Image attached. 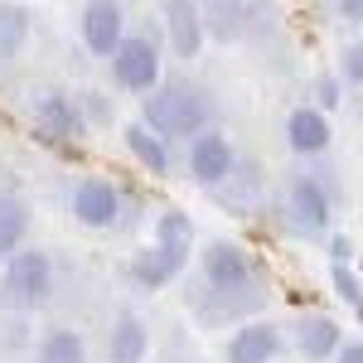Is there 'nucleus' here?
Segmentation results:
<instances>
[{
    "mask_svg": "<svg viewBox=\"0 0 363 363\" xmlns=\"http://www.w3.org/2000/svg\"><path fill=\"white\" fill-rule=\"evenodd\" d=\"M213 97L194 83H155L140 97V121L155 131L160 140H189L203 126H213Z\"/></svg>",
    "mask_w": 363,
    "mask_h": 363,
    "instance_id": "obj_1",
    "label": "nucleus"
},
{
    "mask_svg": "<svg viewBox=\"0 0 363 363\" xmlns=\"http://www.w3.org/2000/svg\"><path fill=\"white\" fill-rule=\"evenodd\" d=\"M155 242H165V247H189V242H194V218H189L184 208H165V213L155 218Z\"/></svg>",
    "mask_w": 363,
    "mask_h": 363,
    "instance_id": "obj_23",
    "label": "nucleus"
},
{
    "mask_svg": "<svg viewBox=\"0 0 363 363\" xmlns=\"http://www.w3.org/2000/svg\"><path fill=\"white\" fill-rule=\"evenodd\" d=\"M267 306V296H223V291H208V286H199V296L189 301L203 325H228V320H247L257 310Z\"/></svg>",
    "mask_w": 363,
    "mask_h": 363,
    "instance_id": "obj_16",
    "label": "nucleus"
},
{
    "mask_svg": "<svg viewBox=\"0 0 363 363\" xmlns=\"http://www.w3.org/2000/svg\"><path fill=\"white\" fill-rule=\"evenodd\" d=\"M325 363H363V344L359 339H339V349Z\"/></svg>",
    "mask_w": 363,
    "mask_h": 363,
    "instance_id": "obj_27",
    "label": "nucleus"
},
{
    "mask_svg": "<svg viewBox=\"0 0 363 363\" xmlns=\"http://www.w3.org/2000/svg\"><path fill=\"white\" fill-rule=\"evenodd\" d=\"M29 116H34V126H39L49 140H83L87 136V121H83L78 97H68V92H58V87H34Z\"/></svg>",
    "mask_w": 363,
    "mask_h": 363,
    "instance_id": "obj_6",
    "label": "nucleus"
},
{
    "mask_svg": "<svg viewBox=\"0 0 363 363\" xmlns=\"http://www.w3.org/2000/svg\"><path fill=\"white\" fill-rule=\"evenodd\" d=\"M112 83L121 92H136L145 97L150 87L160 83V44L150 34H121V44L112 49Z\"/></svg>",
    "mask_w": 363,
    "mask_h": 363,
    "instance_id": "obj_4",
    "label": "nucleus"
},
{
    "mask_svg": "<svg viewBox=\"0 0 363 363\" xmlns=\"http://www.w3.org/2000/svg\"><path fill=\"white\" fill-rule=\"evenodd\" d=\"M121 145L131 150V160H136L140 169H150V174H169V145L145 121H126L121 126Z\"/></svg>",
    "mask_w": 363,
    "mask_h": 363,
    "instance_id": "obj_19",
    "label": "nucleus"
},
{
    "mask_svg": "<svg viewBox=\"0 0 363 363\" xmlns=\"http://www.w3.org/2000/svg\"><path fill=\"white\" fill-rule=\"evenodd\" d=\"M281 344H286V339H281V325L247 315V325H238V335L228 339L223 359L228 363H277Z\"/></svg>",
    "mask_w": 363,
    "mask_h": 363,
    "instance_id": "obj_12",
    "label": "nucleus"
},
{
    "mask_svg": "<svg viewBox=\"0 0 363 363\" xmlns=\"http://www.w3.org/2000/svg\"><path fill=\"white\" fill-rule=\"evenodd\" d=\"M330 281H335V296L344 301L349 310L363 306V286H359V272H354V262H330Z\"/></svg>",
    "mask_w": 363,
    "mask_h": 363,
    "instance_id": "obj_24",
    "label": "nucleus"
},
{
    "mask_svg": "<svg viewBox=\"0 0 363 363\" xmlns=\"http://www.w3.org/2000/svg\"><path fill=\"white\" fill-rule=\"evenodd\" d=\"M121 34H126V10H121V0H87L83 20H78V39H83L87 54L107 63L112 49L121 44Z\"/></svg>",
    "mask_w": 363,
    "mask_h": 363,
    "instance_id": "obj_9",
    "label": "nucleus"
},
{
    "mask_svg": "<svg viewBox=\"0 0 363 363\" xmlns=\"http://www.w3.org/2000/svg\"><path fill=\"white\" fill-rule=\"evenodd\" d=\"M145 354H150V330H145V320H140L136 310H121L112 335H107V363H145Z\"/></svg>",
    "mask_w": 363,
    "mask_h": 363,
    "instance_id": "obj_17",
    "label": "nucleus"
},
{
    "mask_svg": "<svg viewBox=\"0 0 363 363\" xmlns=\"http://www.w3.org/2000/svg\"><path fill=\"white\" fill-rule=\"evenodd\" d=\"M199 277H203L208 291H223V296H262L252 257L228 238H218V242H208L199 252Z\"/></svg>",
    "mask_w": 363,
    "mask_h": 363,
    "instance_id": "obj_3",
    "label": "nucleus"
},
{
    "mask_svg": "<svg viewBox=\"0 0 363 363\" xmlns=\"http://www.w3.org/2000/svg\"><path fill=\"white\" fill-rule=\"evenodd\" d=\"M29 238V203L20 194H0V262Z\"/></svg>",
    "mask_w": 363,
    "mask_h": 363,
    "instance_id": "obj_21",
    "label": "nucleus"
},
{
    "mask_svg": "<svg viewBox=\"0 0 363 363\" xmlns=\"http://www.w3.org/2000/svg\"><path fill=\"white\" fill-rule=\"evenodd\" d=\"M155 10H160V25H165V39H169V49H174V58L194 63L203 54V44H208L203 20H199V5L194 0H160Z\"/></svg>",
    "mask_w": 363,
    "mask_h": 363,
    "instance_id": "obj_11",
    "label": "nucleus"
},
{
    "mask_svg": "<svg viewBox=\"0 0 363 363\" xmlns=\"http://www.w3.org/2000/svg\"><path fill=\"white\" fill-rule=\"evenodd\" d=\"M335 15H339V25H359L363 20V0H335Z\"/></svg>",
    "mask_w": 363,
    "mask_h": 363,
    "instance_id": "obj_28",
    "label": "nucleus"
},
{
    "mask_svg": "<svg viewBox=\"0 0 363 363\" xmlns=\"http://www.w3.org/2000/svg\"><path fill=\"white\" fill-rule=\"evenodd\" d=\"M54 296V257L44 247H15L5 257V301L20 310H44Z\"/></svg>",
    "mask_w": 363,
    "mask_h": 363,
    "instance_id": "obj_2",
    "label": "nucleus"
},
{
    "mask_svg": "<svg viewBox=\"0 0 363 363\" xmlns=\"http://www.w3.org/2000/svg\"><path fill=\"white\" fill-rule=\"evenodd\" d=\"M233 165H238V150H233V140L223 131L203 126L199 136H189V179L199 189H213Z\"/></svg>",
    "mask_w": 363,
    "mask_h": 363,
    "instance_id": "obj_10",
    "label": "nucleus"
},
{
    "mask_svg": "<svg viewBox=\"0 0 363 363\" xmlns=\"http://www.w3.org/2000/svg\"><path fill=\"white\" fill-rule=\"evenodd\" d=\"M199 5V20H203V34L218 39V44H238L247 34L252 20V5L247 0H194Z\"/></svg>",
    "mask_w": 363,
    "mask_h": 363,
    "instance_id": "obj_14",
    "label": "nucleus"
},
{
    "mask_svg": "<svg viewBox=\"0 0 363 363\" xmlns=\"http://www.w3.org/2000/svg\"><path fill=\"white\" fill-rule=\"evenodd\" d=\"M330 262H354V238H330Z\"/></svg>",
    "mask_w": 363,
    "mask_h": 363,
    "instance_id": "obj_29",
    "label": "nucleus"
},
{
    "mask_svg": "<svg viewBox=\"0 0 363 363\" xmlns=\"http://www.w3.org/2000/svg\"><path fill=\"white\" fill-rule=\"evenodd\" d=\"M339 339H344V330L330 315H301L296 320V349H301L306 363H325L339 349Z\"/></svg>",
    "mask_w": 363,
    "mask_h": 363,
    "instance_id": "obj_18",
    "label": "nucleus"
},
{
    "mask_svg": "<svg viewBox=\"0 0 363 363\" xmlns=\"http://www.w3.org/2000/svg\"><path fill=\"white\" fill-rule=\"evenodd\" d=\"M29 34H34V15L15 0H0V63H15L25 54Z\"/></svg>",
    "mask_w": 363,
    "mask_h": 363,
    "instance_id": "obj_20",
    "label": "nucleus"
},
{
    "mask_svg": "<svg viewBox=\"0 0 363 363\" xmlns=\"http://www.w3.org/2000/svg\"><path fill=\"white\" fill-rule=\"evenodd\" d=\"M262 189H267L262 169H257V165H242V160H238V165L228 169V174L218 179V184H213V189H208V194H218V203H223L228 213H252V208L262 203Z\"/></svg>",
    "mask_w": 363,
    "mask_h": 363,
    "instance_id": "obj_15",
    "label": "nucleus"
},
{
    "mask_svg": "<svg viewBox=\"0 0 363 363\" xmlns=\"http://www.w3.org/2000/svg\"><path fill=\"white\" fill-rule=\"evenodd\" d=\"M315 107H320V112L344 107V83H339L335 73H320V78H315Z\"/></svg>",
    "mask_w": 363,
    "mask_h": 363,
    "instance_id": "obj_26",
    "label": "nucleus"
},
{
    "mask_svg": "<svg viewBox=\"0 0 363 363\" xmlns=\"http://www.w3.org/2000/svg\"><path fill=\"white\" fill-rule=\"evenodd\" d=\"M335 78L349 87V92H359V83H363V44L359 39H349V44L339 49V73Z\"/></svg>",
    "mask_w": 363,
    "mask_h": 363,
    "instance_id": "obj_25",
    "label": "nucleus"
},
{
    "mask_svg": "<svg viewBox=\"0 0 363 363\" xmlns=\"http://www.w3.org/2000/svg\"><path fill=\"white\" fill-rule=\"evenodd\" d=\"M184 267H189V247H165V242H155V247H140L131 262H126V277L136 291L145 296H155V291H165L174 281L184 277Z\"/></svg>",
    "mask_w": 363,
    "mask_h": 363,
    "instance_id": "obj_7",
    "label": "nucleus"
},
{
    "mask_svg": "<svg viewBox=\"0 0 363 363\" xmlns=\"http://www.w3.org/2000/svg\"><path fill=\"white\" fill-rule=\"evenodd\" d=\"M330 140H335V126H330V116L320 112V107H296V112L286 116V145H291V155L315 160V155L330 150Z\"/></svg>",
    "mask_w": 363,
    "mask_h": 363,
    "instance_id": "obj_13",
    "label": "nucleus"
},
{
    "mask_svg": "<svg viewBox=\"0 0 363 363\" xmlns=\"http://www.w3.org/2000/svg\"><path fill=\"white\" fill-rule=\"evenodd\" d=\"M330 218H335V199L325 189V179L320 174H296L291 189H286V223H291V233L320 238V233H330Z\"/></svg>",
    "mask_w": 363,
    "mask_h": 363,
    "instance_id": "obj_5",
    "label": "nucleus"
},
{
    "mask_svg": "<svg viewBox=\"0 0 363 363\" xmlns=\"http://www.w3.org/2000/svg\"><path fill=\"white\" fill-rule=\"evenodd\" d=\"M121 189H116L112 179H83V184H73V194H68V213H73V223L83 228H116L121 223Z\"/></svg>",
    "mask_w": 363,
    "mask_h": 363,
    "instance_id": "obj_8",
    "label": "nucleus"
},
{
    "mask_svg": "<svg viewBox=\"0 0 363 363\" xmlns=\"http://www.w3.org/2000/svg\"><path fill=\"white\" fill-rule=\"evenodd\" d=\"M34 363H87V339L78 330H49Z\"/></svg>",
    "mask_w": 363,
    "mask_h": 363,
    "instance_id": "obj_22",
    "label": "nucleus"
}]
</instances>
